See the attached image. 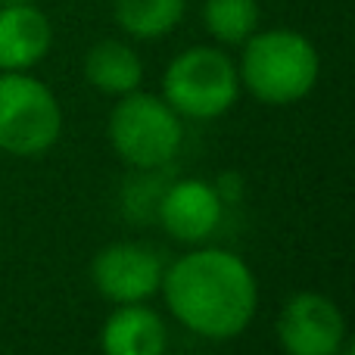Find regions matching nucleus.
<instances>
[{
    "instance_id": "8",
    "label": "nucleus",
    "mask_w": 355,
    "mask_h": 355,
    "mask_svg": "<svg viewBox=\"0 0 355 355\" xmlns=\"http://www.w3.org/2000/svg\"><path fill=\"white\" fill-rule=\"evenodd\" d=\"M156 221L181 246L209 243L225 221V200L206 178H178L162 190Z\"/></svg>"
},
{
    "instance_id": "10",
    "label": "nucleus",
    "mask_w": 355,
    "mask_h": 355,
    "mask_svg": "<svg viewBox=\"0 0 355 355\" xmlns=\"http://www.w3.org/2000/svg\"><path fill=\"white\" fill-rule=\"evenodd\" d=\"M100 352L103 355H166L168 324L150 302L112 306L100 324Z\"/></svg>"
},
{
    "instance_id": "2",
    "label": "nucleus",
    "mask_w": 355,
    "mask_h": 355,
    "mask_svg": "<svg viewBox=\"0 0 355 355\" xmlns=\"http://www.w3.org/2000/svg\"><path fill=\"white\" fill-rule=\"evenodd\" d=\"M237 50L240 91L265 106L300 103L321 78L318 47L296 28H256Z\"/></svg>"
},
{
    "instance_id": "14",
    "label": "nucleus",
    "mask_w": 355,
    "mask_h": 355,
    "mask_svg": "<svg viewBox=\"0 0 355 355\" xmlns=\"http://www.w3.org/2000/svg\"><path fill=\"white\" fill-rule=\"evenodd\" d=\"M135 178H128L122 187V212L128 221H156V206L166 190L162 168H131Z\"/></svg>"
},
{
    "instance_id": "9",
    "label": "nucleus",
    "mask_w": 355,
    "mask_h": 355,
    "mask_svg": "<svg viewBox=\"0 0 355 355\" xmlns=\"http://www.w3.org/2000/svg\"><path fill=\"white\" fill-rule=\"evenodd\" d=\"M53 50V22L35 3L0 6V72H35Z\"/></svg>"
},
{
    "instance_id": "1",
    "label": "nucleus",
    "mask_w": 355,
    "mask_h": 355,
    "mask_svg": "<svg viewBox=\"0 0 355 355\" xmlns=\"http://www.w3.org/2000/svg\"><path fill=\"white\" fill-rule=\"evenodd\" d=\"M159 296L184 331L227 343L256 318L259 281L250 262L234 250L200 243L166 262Z\"/></svg>"
},
{
    "instance_id": "5",
    "label": "nucleus",
    "mask_w": 355,
    "mask_h": 355,
    "mask_svg": "<svg viewBox=\"0 0 355 355\" xmlns=\"http://www.w3.org/2000/svg\"><path fill=\"white\" fill-rule=\"evenodd\" d=\"M62 137V106L31 72H0V153L44 156Z\"/></svg>"
},
{
    "instance_id": "6",
    "label": "nucleus",
    "mask_w": 355,
    "mask_h": 355,
    "mask_svg": "<svg viewBox=\"0 0 355 355\" xmlns=\"http://www.w3.org/2000/svg\"><path fill=\"white\" fill-rule=\"evenodd\" d=\"M166 259L147 243L137 240H119L106 243L91 259V284L100 300L112 306L128 302H150L159 296Z\"/></svg>"
},
{
    "instance_id": "3",
    "label": "nucleus",
    "mask_w": 355,
    "mask_h": 355,
    "mask_svg": "<svg viewBox=\"0 0 355 355\" xmlns=\"http://www.w3.org/2000/svg\"><path fill=\"white\" fill-rule=\"evenodd\" d=\"M240 75L231 50L218 44H193L168 60L162 72V100L181 119L212 122L237 106Z\"/></svg>"
},
{
    "instance_id": "13",
    "label": "nucleus",
    "mask_w": 355,
    "mask_h": 355,
    "mask_svg": "<svg viewBox=\"0 0 355 355\" xmlns=\"http://www.w3.org/2000/svg\"><path fill=\"white\" fill-rule=\"evenodd\" d=\"M200 19L212 44L234 50L256 28H262V6L259 0H202Z\"/></svg>"
},
{
    "instance_id": "17",
    "label": "nucleus",
    "mask_w": 355,
    "mask_h": 355,
    "mask_svg": "<svg viewBox=\"0 0 355 355\" xmlns=\"http://www.w3.org/2000/svg\"><path fill=\"white\" fill-rule=\"evenodd\" d=\"M10 3H35V0H0V6H10Z\"/></svg>"
},
{
    "instance_id": "7",
    "label": "nucleus",
    "mask_w": 355,
    "mask_h": 355,
    "mask_svg": "<svg viewBox=\"0 0 355 355\" xmlns=\"http://www.w3.org/2000/svg\"><path fill=\"white\" fill-rule=\"evenodd\" d=\"M275 334L287 355H337L349 340V324L337 300L318 290H300L281 306Z\"/></svg>"
},
{
    "instance_id": "4",
    "label": "nucleus",
    "mask_w": 355,
    "mask_h": 355,
    "mask_svg": "<svg viewBox=\"0 0 355 355\" xmlns=\"http://www.w3.org/2000/svg\"><path fill=\"white\" fill-rule=\"evenodd\" d=\"M110 147L128 168H168L184 144V119L162 94L131 91L116 100L106 122Z\"/></svg>"
},
{
    "instance_id": "11",
    "label": "nucleus",
    "mask_w": 355,
    "mask_h": 355,
    "mask_svg": "<svg viewBox=\"0 0 355 355\" xmlns=\"http://www.w3.org/2000/svg\"><path fill=\"white\" fill-rule=\"evenodd\" d=\"M85 81L103 97H125L144 85V60L125 37H100L87 47L81 62Z\"/></svg>"
},
{
    "instance_id": "16",
    "label": "nucleus",
    "mask_w": 355,
    "mask_h": 355,
    "mask_svg": "<svg viewBox=\"0 0 355 355\" xmlns=\"http://www.w3.org/2000/svg\"><path fill=\"white\" fill-rule=\"evenodd\" d=\"M337 355H355V349H352V340H346V343L337 349Z\"/></svg>"
},
{
    "instance_id": "12",
    "label": "nucleus",
    "mask_w": 355,
    "mask_h": 355,
    "mask_svg": "<svg viewBox=\"0 0 355 355\" xmlns=\"http://www.w3.org/2000/svg\"><path fill=\"white\" fill-rule=\"evenodd\" d=\"M187 16V0H112V19L131 41H162Z\"/></svg>"
},
{
    "instance_id": "15",
    "label": "nucleus",
    "mask_w": 355,
    "mask_h": 355,
    "mask_svg": "<svg viewBox=\"0 0 355 355\" xmlns=\"http://www.w3.org/2000/svg\"><path fill=\"white\" fill-rule=\"evenodd\" d=\"M212 184H215V190H218V196L225 200V206L240 200V178L237 175H221L218 181H212Z\"/></svg>"
}]
</instances>
